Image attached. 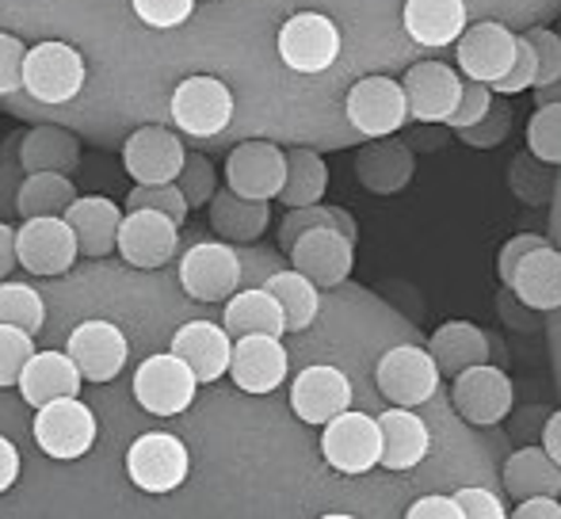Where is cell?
Instances as JSON below:
<instances>
[{
    "instance_id": "cell-21",
    "label": "cell",
    "mask_w": 561,
    "mask_h": 519,
    "mask_svg": "<svg viewBox=\"0 0 561 519\" xmlns=\"http://www.w3.org/2000/svg\"><path fill=\"white\" fill-rule=\"evenodd\" d=\"M401 84L416 123H447L462 100V81L444 61H416Z\"/></svg>"
},
{
    "instance_id": "cell-4",
    "label": "cell",
    "mask_w": 561,
    "mask_h": 519,
    "mask_svg": "<svg viewBox=\"0 0 561 519\" xmlns=\"http://www.w3.org/2000/svg\"><path fill=\"white\" fill-rule=\"evenodd\" d=\"M15 245H20V267L31 275H66L81 256V241H77L73 226L66 215H43V218H23L15 230Z\"/></svg>"
},
{
    "instance_id": "cell-34",
    "label": "cell",
    "mask_w": 561,
    "mask_h": 519,
    "mask_svg": "<svg viewBox=\"0 0 561 519\" xmlns=\"http://www.w3.org/2000/svg\"><path fill=\"white\" fill-rule=\"evenodd\" d=\"M77 199V187L66 172H27L15 187V215L20 218H43V215H66Z\"/></svg>"
},
{
    "instance_id": "cell-10",
    "label": "cell",
    "mask_w": 561,
    "mask_h": 519,
    "mask_svg": "<svg viewBox=\"0 0 561 519\" xmlns=\"http://www.w3.org/2000/svg\"><path fill=\"white\" fill-rule=\"evenodd\" d=\"M450 401H455L458 416L466 424H478V428H493L504 416L512 413V379L493 364L466 367L462 374H455V387H450Z\"/></svg>"
},
{
    "instance_id": "cell-44",
    "label": "cell",
    "mask_w": 561,
    "mask_h": 519,
    "mask_svg": "<svg viewBox=\"0 0 561 519\" xmlns=\"http://www.w3.org/2000/svg\"><path fill=\"white\" fill-rule=\"evenodd\" d=\"M455 134L466 141V146H473V149H496L501 141H508V134H512V107L508 104L489 107L485 119L473 123V127L455 130Z\"/></svg>"
},
{
    "instance_id": "cell-52",
    "label": "cell",
    "mask_w": 561,
    "mask_h": 519,
    "mask_svg": "<svg viewBox=\"0 0 561 519\" xmlns=\"http://www.w3.org/2000/svg\"><path fill=\"white\" fill-rule=\"evenodd\" d=\"M516 519H561V500L558 497H527L519 500V508H512Z\"/></svg>"
},
{
    "instance_id": "cell-28",
    "label": "cell",
    "mask_w": 561,
    "mask_h": 519,
    "mask_svg": "<svg viewBox=\"0 0 561 519\" xmlns=\"http://www.w3.org/2000/svg\"><path fill=\"white\" fill-rule=\"evenodd\" d=\"M405 35L428 50H444L466 31V0H405Z\"/></svg>"
},
{
    "instance_id": "cell-45",
    "label": "cell",
    "mask_w": 561,
    "mask_h": 519,
    "mask_svg": "<svg viewBox=\"0 0 561 519\" xmlns=\"http://www.w3.org/2000/svg\"><path fill=\"white\" fill-rule=\"evenodd\" d=\"M130 4H134V15L153 31L180 27V23H187L195 12V0H130Z\"/></svg>"
},
{
    "instance_id": "cell-41",
    "label": "cell",
    "mask_w": 561,
    "mask_h": 519,
    "mask_svg": "<svg viewBox=\"0 0 561 519\" xmlns=\"http://www.w3.org/2000/svg\"><path fill=\"white\" fill-rule=\"evenodd\" d=\"M35 356V333L15 325H0V390L20 387L23 367Z\"/></svg>"
},
{
    "instance_id": "cell-2",
    "label": "cell",
    "mask_w": 561,
    "mask_h": 519,
    "mask_svg": "<svg viewBox=\"0 0 561 519\" xmlns=\"http://www.w3.org/2000/svg\"><path fill=\"white\" fill-rule=\"evenodd\" d=\"M321 454L344 477H359L367 470L382 466V428H378V416L355 413V408L333 416L325 424V436H321Z\"/></svg>"
},
{
    "instance_id": "cell-7",
    "label": "cell",
    "mask_w": 561,
    "mask_h": 519,
    "mask_svg": "<svg viewBox=\"0 0 561 519\" xmlns=\"http://www.w3.org/2000/svg\"><path fill=\"white\" fill-rule=\"evenodd\" d=\"M195 390H199V379L176 351L149 356L134 371V401L149 416H180L195 401Z\"/></svg>"
},
{
    "instance_id": "cell-11",
    "label": "cell",
    "mask_w": 561,
    "mask_h": 519,
    "mask_svg": "<svg viewBox=\"0 0 561 519\" xmlns=\"http://www.w3.org/2000/svg\"><path fill=\"white\" fill-rule=\"evenodd\" d=\"M279 58L295 73H325L340 58V31L329 15L298 12L279 27Z\"/></svg>"
},
{
    "instance_id": "cell-55",
    "label": "cell",
    "mask_w": 561,
    "mask_h": 519,
    "mask_svg": "<svg viewBox=\"0 0 561 519\" xmlns=\"http://www.w3.org/2000/svg\"><path fill=\"white\" fill-rule=\"evenodd\" d=\"M542 447H547L550 459H554L558 466H561V408L547 420V428H542Z\"/></svg>"
},
{
    "instance_id": "cell-25",
    "label": "cell",
    "mask_w": 561,
    "mask_h": 519,
    "mask_svg": "<svg viewBox=\"0 0 561 519\" xmlns=\"http://www.w3.org/2000/svg\"><path fill=\"white\" fill-rule=\"evenodd\" d=\"M413 172H416V161H413V149H409L405 141L375 138L370 146L359 149V157H355V176H359V184L375 195L405 192Z\"/></svg>"
},
{
    "instance_id": "cell-39",
    "label": "cell",
    "mask_w": 561,
    "mask_h": 519,
    "mask_svg": "<svg viewBox=\"0 0 561 519\" xmlns=\"http://www.w3.org/2000/svg\"><path fill=\"white\" fill-rule=\"evenodd\" d=\"M126 210H161V215H169L172 222L184 226L192 203H187V195L180 192L176 180H172V184H134V192L126 195Z\"/></svg>"
},
{
    "instance_id": "cell-27",
    "label": "cell",
    "mask_w": 561,
    "mask_h": 519,
    "mask_svg": "<svg viewBox=\"0 0 561 519\" xmlns=\"http://www.w3.org/2000/svg\"><path fill=\"white\" fill-rule=\"evenodd\" d=\"M84 256H107L118 249V230H123V210L107 195H77L73 207L66 210Z\"/></svg>"
},
{
    "instance_id": "cell-19",
    "label": "cell",
    "mask_w": 561,
    "mask_h": 519,
    "mask_svg": "<svg viewBox=\"0 0 561 519\" xmlns=\"http://www.w3.org/2000/svg\"><path fill=\"white\" fill-rule=\"evenodd\" d=\"M290 408L302 424H321L325 428L333 416L352 408V382L340 367H306L290 387Z\"/></svg>"
},
{
    "instance_id": "cell-36",
    "label": "cell",
    "mask_w": 561,
    "mask_h": 519,
    "mask_svg": "<svg viewBox=\"0 0 561 519\" xmlns=\"http://www.w3.org/2000/svg\"><path fill=\"white\" fill-rule=\"evenodd\" d=\"M329 192V169L321 153L313 149H287V184L279 192V203L287 207H313Z\"/></svg>"
},
{
    "instance_id": "cell-35",
    "label": "cell",
    "mask_w": 561,
    "mask_h": 519,
    "mask_svg": "<svg viewBox=\"0 0 561 519\" xmlns=\"http://www.w3.org/2000/svg\"><path fill=\"white\" fill-rule=\"evenodd\" d=\"M264 287L279 298L290 333H306V328L313 325V318H318V310H321V295H318V282H313L310 275H302L298 267H287V272L267 275Z\"/></svg>"
},
{
    "instance_id": "cell-26",
    "label": "cell",
    "mask_w": 561,
    "mask_h": 519,
    "mask_svg": "<svg viewBox=\"0 0 561 519\" xmlns=\"http://www.w3.org/2000/svg\"><path fill=\"white\" fill-rule=\"evenodd\" d=\"M20 172H77L81 169V141L61 127H31L15 138Z\"/></svg>"
},
{
    "instance_id": "cell-43",
    "label": "cell",
    "mask_w": 561,
    "mask_h": 519,
    "mask_svg": "<svg viewBox=\"0 0 561 519\" xmlns=\"http://www.w3.org/2000/svg\"><path fill=\"white\" fill-rule=\"evenodd\" d=\"M535 81H539V50H535V43L527 35H519V50H516V61H512V69L501 77V81L493 84V92H501V96H516V92H527L535 89Z\"/></svg>"
},
{
    "instance_id": "cell-3",
    "label": "cell",
    "mask_w": 561,
    "mask_h": 519,
    "mask_svg": "<svg viewBox=\"0 0 561 519\" xmlns=\"http://www.w3.org/2000/svg\"><path fill=\"white\" fill-rule=\"evenodd\" d=\"M344 115L363 138H390V134L405 127V119H413L405 84L393 81V77H363V81H355L344 100Z\"/></svg>"
},
{
    "instance_id": "cell-37",
    "label": "cell",
    "mask_w": 561,
    "mask_h": 519,
    "mask_svg": "<svg viewBox=\"0 0 561 519\" xmlns=\"http://www.w3.org/2000/svg\"><path fill=\"white\" fill-rule=\"evenodd\" d=\"M321 226H336V230L347 233L352 241H355V233H359V230H355V218L347 215V210H340V207H321V203H313V207H290V215L283 218V226H279L283 253H290L302 233L321 230Z\"/></svg>"
},
{
    "instance_id": "cell-49",
    "label": "cell",
    "mask_w": 561,
    "mask_h": 519,
    "mask_svg": "<svg viewBox=\"0 0 561 519\" xmlns=\"http://www.w3.org/2000/svg\"><path fill=\"white\" fill-rule=\"evenodd\" d=\"M455 500L462 505V516L466 519H504V516H508L504 500L496 497V493L481 489V485H466V489H458Z\"/></svg>"
},
{
    "instance_id": "cell-15",
    "label": "cell",
    "mask_w": 561,
    "mask_h": 519,
    "mask_svg": "<svg viewBox=\"0 0 561 519\" xmlns=\"http://www.w3.org/2000/svg\"><path fill=\"white\" fill-rule=\"evenodd\" d=\"M516 50H519V35H512L504 23L485 20V23H473V27L462 31L455 58H458V69L466 73V81L496 84L512 69Z\"/></svg>"
},
{
    "instance_id": "cell-12",
    "label": "cell",
    "mask_w": 561,
    "mask_h": 519,
    "mask_svg": "<svg viewBox=\"0 0 561 519\" xmlns=\"http://www.w3.org/2000/svg\"><path fill=\"white\" fill-rule=\"evenodd\" d=\"M172 119L192 138H215L233 119V92L218 77H187L172 92Z\"/></svg>"
},
{
    "instance_id": "cell-54",
    "label": "cell",
    "mask_w": 561,
    "mask_h": 519,
    "mask_svg": "<svg viewBox=\"0 0 561 519\" xmlns=\"http://www.w3.org/2000/svg\"><path fill=\"white\" fill-rule=\"evenodd\" d=\"M12 267H20V245H15V230L0 218V279L12 275Z\"/></svg>"
},
{
    "instance_id": "cell-47",
    "label": "cell",
    "mask_w": 561,
    "mask_h": 519,
    "mask_svg": "<svg viewBox=\"0 0 561 519\" xmlns=\"http://www.w3.org/2000/svg\"><path fill=\"white\" fill-rule=\"evenodd\" d=\"M23 61H27V46L0 31V96H15L23 89Z\"/></svg>"
},
{
    "instance_id": "cell-14",
    "label": "cell",
    "mask_w": 561,
    "mask_h": 519,
    "mask_svg": "<svg viewBox=\"0 0 561 519\" xmlns=\"http://www.w3.org/2000/svg\"><path fill=\"white\" fill-rule=\"evenodd\" d=\"M180 222H172L161 210H126L123 230H118V256L138 272L164 267L176 256Z\"/></svg>"
},
{
    "instance_id": "cell-29",
    "label": "cell",
    "mask_w": 561,
    "mask_h": 519,
    "mask_svg": "<svg viewBox=\"0 0 561 519\" xmlns=\"http://www.w3.org/2000/svg\"><path fill=\"white\" fill-rule=\"evenodd\" d=\"M210 215V230L218 233L229 245H252V241L264 238L267 222H272V207L267 199H244L233 187L218 192L207 207Z\"/></svg>"
},
{
    "instance_id": "cell-46",
    "label": "cell",
    "mask_w": 561,
    "mask_h": 519,
    "mask_svg": "<svg viewBox=\"0 0 561 519\" xmlns=\"http://www.w3.org/2000/svg\"><path fill=\"white\" fill-rule=\"evenodd\" d=\"M489 107H493V84H485V81H466L462 84V100H458V107H455V115L447 119V127L450 130L473 127V123L485 119Z\"/></svg>"
},
{
    "instance_id": "cell-22",
    "label": "cell",
    "mask_w": 561,
    "mask_h": 519,
    "mask_svg": "<svg viewBox=\"0 0 561 519\" xmlns=\"http://www.w3.org/2000/svg\"><path fill=\"white\" fill-rule=\"evenodd\" d=\"M169 351H176L199 382H218L222 374H229V364H233V336H229L226 325L187 321L184 328H176Z\"/></svg>"
},
{
    "instance_id": "cell-17",
    "label": "cell",
    "mask_w": 561,
    "mask_h": 519,
    "mask_svg": "<svg viewBox=\"0 0 561 519\" xmlns=\"http://www.w3.org/2000/svg\"><path fill=\"white\" fill-rule=\"evenodd\" d=\"M290 267L310 275L318 287H340L355 267V241L347 233H340L336 226L310 230L290 249Z\"/></svg>"
},
{
    "instance_id": "cell-38",
    "label": "cell",
    "mask_w": 561,
    "mask_h": 519,
    "mask_svg": "<svg viewBox=\"0 0 561 519\" xmlns=\"http://www.w3.org/2000/svg\"><path fill=\"white\" fill-rule=\"evenodd\" d=\"M43 321H46V305L35 287L0 279V325H15V328H27V333H38Z\"/></svg>"
},
{
    "instance_id": "cell-6",
    "label": "cell",
    "mask_w": 561,
    "mask_h": 519,
    "mask_svg": "<svg viewBox=\"0 0 561 519\" xmlns=\"http://www.w3.org/2000/svg\"><path fill=\"white\" fill-rule=\"evenodd\" d=\"M444 379L436 356L428 348H413V344H401V348H390L375 367V387L386 401L393 405L416 408L424 401L436 397V387Z\"/></svg>"
},
{
    "instance_id": "cell-20",
    "label": "cell",
    "mask_w": 561,
    "mask_h": 519,
    "mask_svg": "<svg viewBox=\"0 0 561 519\" xmlns=\"http://www.w3.org/2000/svg\"><path fill=\"white\" fill-rule=\"evenodd\" d=\"M229 379L244 393H272L287 382V348L283 336H241L233 344V364H229Z\"/></svg>"
},
{
    "instance_id": "cell-32",
    "label": "cell",
    "mask_w": 561,
    "mask_h": 519,
    "mask_svg": "<svg viewBox=\"0 0 561 519\" xmlns=\"http://www.w3.org/2000/svg\"><path fill=\"white\" fill-rule=\"evenodd\" d=\"M504 489L516 505L527 497H561V466L547 447H524L504 462Z\"/></svg>"
},
{
    "instance_id": "cell-30",
    "label": "cell",
    "mask_w": 561,
    "mask_h": 519,
    "mask_svg": "<svg viewBox=\"0 0 561 519\" xmlns=\"http://www.w3.org/2000/svg\"><path fill=\"white\" fill-rule=\"evenodd\" d=\"M382 428V466L386 470H413L416 462H424L432 447L428 424L405 405H393L390 413L378 416Z\"/></svg>"
},
{
    "instance_id": "cell-23",
    "label": "cell",
    "mask_w": 561,
    "mask_h": 519,
    "mask_svg": "<svg viewBox=\"0 0 561 519\" xmlns=\"http://www.w3.org/2000/svg\"><path fill=\"white\" fill-rule=\"evenodd\" d=\"M81 367L73 364V356L69 351H35L31 356V364L23 367L20 374V390L23 401H27L31 408H43L50 405V401L58 397H81Z\"/></svg>"
},
{
    "instance_id": "cell-33",
    "label": "cell",
    "mask_w": 561,
    "mask_h": 519,
    "mask_svg": "<svg viewBox=\"0 0 561 519\" xmlns=\"http://www.w3.org/2000/svg\"><path fill=\"white\" fill-rule=\"evenodd\" d=\"M428 351L436 356L439 371H444L447 379H455L466 367L489 364V336L481 333L478 325H470V321H447V325H439L436 333H432Z\"/></svg>"
},
{
    "instance_id": "cell-5",
    "label": "cell",
    "mask_w": 561,
    "mask_h": 519,
    "mask_svg": "<svg viewBox=\"0 0 561 519\" xmlns=\"http://www.w3.org/2000/svg\"><path fill=\"white\" fill-rule=\"evenodd\" d=\"M187 470H192L187 447L176 436H169V431H146L126 451V474H130V482L141 493H153V497L176 493L187 482Z\"/></svg>"
},
{
    "instance_id": "cell-31",
    "label": "cell",
    "mask_w": 561,
    "mask_h": 519,
    "mask_svg": "<svg viewBox=\"0 0 561 519\" xmlns=\"http://www.w3.org/2000/svg\"><path fill=\"white\" fill-rule=\"evenodd\" d=\"M222 325L229 328V336H233V341H241V336H256V333H264V336L290 333L287 313H283L279 298H275L267 287L237 290V295L226 302Z\"/></svg>"
},
{
    "instance_id": "cell-16",
    "label": "cell",
    "mask_w": 561,
    "mask_h": 519,
    "mask_svg": "<svg viewBox=\"0 0 561 519\" xmlns=\"http://www.w3.org/2000/svg\"><path fill=\"white\" fill-rule=\"evenodd\" d=\"M187 161L184 141L164 127H141L126 138L123 164L134 184H172Z\"/></svg>"
},
{
    "instance_id": "cell-50",
    "label": "cell",
    "mask_w": 561,
    "mask_h": 519,
    "mask_svg": "<svg viewBox=\"0 0 561 519\" xmlns=\"http://www.w3.org/2000/svg\"><path fill=\"white\" fill-rule=\"evenodd\" d=\"M539 245H547V238H539V233H519V238H512L508 245L501 249V256H496V275H501L504 287H508L512 275H516L519 260L531 253V249H539Z\"/></svg>"
},
{
    "instance_id": "cell-9",
    "label": "cell",
    "mask_w": 561,
    "mask_h": 519,
    "mask_svg": "<svg viewBox=\"0 0 561 519\" xmlns=\"http://www.w3.org/2000/svg\"><path fill=\"white\" fill-rule=\"evenodd\" d=\"M241 256L233 253L229 241H203L180 260V287L195 302H229L241 287Z\"/></svg>"
},
{
    "instance_id": "cell-1",
    "label": "cell",
    "mask_w": 561,
    "mask_h": 519,
    "mask_svg": "<svg viewBox=\"0 0 561 519\" xmlns=\"http://www.w3.org/2000/svg\"><path fill=\"white\" fill-rule=\"evenodd\" d=\"M84 58L69 43H38L23 61V92L38 104H69L84 89Z\"/></svg>"
},
{
    "instance_id": "cell-13",
    "label": "cell",
    "mask_w": 561,
    "mask_h": 519,
    "mask_svg": "<svg viewBox=\"0 0 561 519\" xmlns=\"http://www.w3.org/2000/svg\"><path fill=\"white\" fill-rule=\"evenodd\" d=\"M287 184V149L275 141H241L226 157V187L244 199H279Z\"/></svg>"
},
{
    "instance_id": "cell-51",
    "label": "cell",
    "mask_w": 561,
    "mask_h": 519,
    "mask_svg": "<svg viewBox=\"0 0 561 519\" xmlns=\"http://www.w3.org/2000/svg\"><path fill=\"white\" fill-rule=\"evenodd\" d=\"M405 516L409 519H466L462 505H458L455 497H421Z\"/></svg>"
},
{
    "instance_id": "cell-40",
    "label": "cell",
    "mask_w": 561,
    "mask_h": 519,
    "mask_svg": "<svg viewBox=\"0 0 561 519\" xmlns=\"http://www.w3.org/2000/svg\"><path fill=\"white\" fill-rule=\"evenodd\" d=\"M527 149L542 164H558L561 169V104L535 107L531 123H527Z\"/></svg>"
},
{
    "instance_id": "cell-24",
    "label": "cell",
    "mask_w": 561,
    "mask_h": 519,
    "mask_svg": "<svg viewBox=\"0 0 561 519\" xmlns=\"http://www.w3.org/2000/svg\"><path fill=\"white\" fill-rule=\"evenodd\" d=\"M508 290L527 305V310H561V253L554 245H539L519 260L516 275H512Z\"/></svg>"
},
{
    "instance_id": "cell-8",
    "label": "cell",
    "mask_w": 561,
    "mask_h": 519,
    "mask_svg": "<svg viewBox=\"0 0 561 519\" xmlns=\"http://www.w3.org/2000/svg\"><path fill=\"white\" fill-rule=\"evenodd\" d=\"M35 443L43 447V454H50L58 462L81 459L96 443V416L81 397L50 401L35 416Z\"/></svg>"
},
{
    "instance_id": "cell-42",
    "label": "cell",
    "mask_w": 561,
    "mask_h": 519,
    "mask_svg": "<svg viewBox=\"0 0 561 519\" xmlns=\"http://www.w3.org/2000/svg\"><path fill=\"white\" fill-rule=\"evenodd\" d=\"M176 184H180V192L187 195L192 210L195 207H210V199L218 195V187H215L218 184L215 164H210L203 153H187V161H184V169H180Z\"/></svg>"
},
{
    "instance_id": "cell-48",
    "label": "cell",
    "mask_w": 561,
    "mask_h": 519,
    "mask_svg": "<svg viewBox=\"0 0 561 519\" xmlns=\"http://www.w3.org/2000/svg\"><path fill=\"white\" fill-rule=\"evenodd\" d=\"M527 38H531L535 50H539V81H535V89L558 81L561 77V35L558 31H547V27H531Z\"/></svg>"
},
{
    "instance_id": "cell-53",
    "label": "cell",
    "mask_w": 561,
    "mask_h": 519,
    "mask_svg": "<svg viewBox=\"0 0 561 519\" xmlns=\"http://www.w3.org/2000/svg\"><path fill=\"white\" fill-rule=\"evenodd\" d=\"M20 477V451H15L12 439L0 436V493H8Z\"/></svg>"
},
{
    "instance_id": "cell-18",
    "label": "cell",
    "mask_w": 561,
    "mask_h": 519,
    "mask_svg": "<svg viewBox=\"0 0 561 519\" xmlns=\"http://www.w3.org/2000/svg\"><path fill=\"white\" fill-rule=\"evenodd\" d=\"M66 351L81 367L84 382H112L126 367L130 344H126L123 328L112 325V321H84L69 333Z\"/></svg>"
},
{
    "instance_id": "cell-56",
    "label": "cell",
    "mask_w": 561,
    "mask_h": 519,
    "mask_svg": "<svg viewBox=\"0 0 561 519\" xmlns=\"http://www.w3.org/2000/svg\"><path fill=\"white\" fill-rule=\"evenodd\" d=\"M542 104H561V77L535 89V107H542Z\"/></svg>"
}]
</instances>
